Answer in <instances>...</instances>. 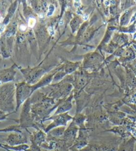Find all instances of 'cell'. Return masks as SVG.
<instances>
[{"instance_id":"cell-1","label":"cell","mask_w":136,"mask_h":151,"mask_svg":"<svg viewBox=\"0 0 136 151\" xmlns=\"http://www.w3.org/2000/svg\"><path fill=\"white\" fill-rule=\"evenodd\" d=\"M77 131L78 128L75 127V124L74 122L69 126L67 130H65L62 140L64 143L65 148H67V149L69 148H71L74 145L75 140H76Z\"/></svg>"},{"instance_id":"cell-2","label":"cell","mask_w":136,"mask_h":151,"mask_svg":"<svg viewBox=\"0 0 136 151\" xmlns=\"http://www.w3.org/2000/svg\"><path fill=\"white\" fill-rule=\"evenodd\" d=\"M49 119H52L54 120L49 126H47V128L45 129V132H48L50 130L54 129V128L59 127H65L66 126L67 122L69 121L70 120L72 119V117L67 114V113H64V114L54 115V116L51 117Z\"/></svg>"},{"instance_id":"cell-3","label":"cell","mask_w":136,"mask_h":151,"mask_svg":"<svg viewBox=\"0 0 136 151\" xmlns=\"http://www.w3.org/2000/svg\"><path fill=\"white\" fill-rule=\"evenodd\" d=\"M32 88L28 87L25 84H19L17 86L16 92V99H17V106L16 110H18L23 102L27 99V98L31 94L32 92Z\"/></svg>"},{"instance_id":"cell-4","label":"cell","mask_w":136,"mask_h":151,"mask_svg":"<svg viewBox=\"0 0 136 151\" xmlns=\"http://www.w3.org/2000/svg\"><path fill=\"white\" fill-rule=\"evenodd\" d=\"M20 124L21 127H34L33 118L31 116V109H30L29 104L26 103L23 108V110L20 118Z\"/></svg>"},{"instance_id":"cell-5","label":"cell","mask_w":136,"mask_h":151,"mask_svg":"<svg viewBox=\"0 0 136 151\" xmlns=\"http://www.w3.org/2000/svg\"><path fill=\"white\" fill-rule=\"evenodd\" d=\"M27 140L26 137L20 132L11 133L6 138V142L9 146H17L27 143Z\"/></svg>"},{"instance_id":"cell-6","label":"cell","mask_w":136,"mask_h":151,"mask_svg":"<svg viewBox=\"0 0 136 151\" xmlns=\"http://www.w3.org/2000/svg\"><path fill=\"white\" fill-rule=\"evenodd\" d=\"M15 74H16V72L14 71L13 67L0 70V84L11 81L12 80H14Z\"/></svg>"},{"instance_id":"cell-7","label":"cell","mask_w":136,"mask_h":151,"mask_svg":"<svg viewBox=\"0 0 136 151\" xmlns=\"http://www.w3.org/2000/svg\"><path fill=\"white\" fill-rule=\"evenodd\" d=\"M45 140H46V136L45 133L41 130H39L36 132H34V134L32 136V145L41 147L43 143L45 142Z\"/></svg>"},{"instance_id":"cell-8","label":"cell","mask_w":136,"mask_h":151,"mask_svg":"<svg viewBox=\"0 0 136 151\" xmlns=\"http://www.w3.org/2000/svg\"><path fill=\"white\" fill-rule=\"evenodd\" d=\"M0 147L9 151V150H12L14 151H26V150L29 149V146L26 144L17 145V146H9L7 145L0 144Z\"/></svg>"},{"instance_id":"cell-9","label":"cell","mask_w":136,"mask_h":151,"mask_svg":"<svg viewBox=\"0 0 136 151\" xmlns=\"http://www.w3.org/2000/svg\"><path fill=\"white\" fill-rule=\"evenodd\" d=\"M65 130V127H56L48 132L49 136H50V137H52V138H58L64 135Z\"/></svg>"},{"instance_id":"cell-10","label":"cell","mask_w":136,"mask_h":151,"mask_svg":"<svg viewBox=\"0 0 136 151\" xmlns=\"http://www.w3.org/2000/svg\"><path fill=\"white\" fill-rule=\"evenodd\" d=\"M135 145V140L133 138H131L128 141L123 142L118 148V151H133Z\"/></svg>"},{"instance_id":"cell-11","label":"cell","mask_w":136,"mask_h":151,"mask_svg":"<svg viewBox=\"0 0 136 151\" xmlns=\"http://www.w3.org/2000/svg\"><path fill=\"white\" fill-rule=\"evenodd\" d=\"M72 107V103H71V101H70V100H67V101L65 102L64 104H62L59 106L58 107V109H57V110H56V112H55L54 115L64 114V113H65V112H67V111H68V110H69L70 109H71Z\"/></svg>"},{"instance_id":"cell-12","label":"cell","mask_w":136,"mask_h":151,"mask_svg":"<svg viewBox=\"0 0 136 151\" xmlns=\"http://www.w3.org/2000/svg\"><path fill=\"white\" fill-rule=\"evenodd\" d=\"M79 151H102V147L99 145H87Z\"/></svg>"},{"instance_id":"cell-13","label":"cell","mask_w":136,"mask_h":151,"mask_svg":"<svg viewBox=\"0 0 136 151\" xmlns=\"http://www.w3.org/2000/svg\"><path fill=\"white\" fill-rule=\"evenodd\" d=\"M85 120V116L82 114H77L74 118V121L73 122L75 125H81L84 123Z\"/></svg>"},{"instance_id":"cell-14","label":"cell","mask_w":136,"mask_h":151,"mask_svg":"<svg viewBox=\"0 0 136 151\" xmlns=\"http://www.w3.org/2000/svg\"><path fill=\"white\" fill-rule=\"evenodd\" d=\"M85 82H86L85 78L84 76H80V77H79V78H78L77 83H76L77 86L78 88H81L85 84Z\"/></svg>"},{"instance_id":"cell-15","label":"cell","mask_w":136,"mask_h":151,"mask_svg":"<svg viewBox=\"0 0 136 151\" xmlns=\"http://www.w3.org/2000/svg\"><path fill=\"white\" fill-rule=\"evenodd\" d=\"M26 151H42V150H41V149H40V148H39V147H38V146L32 145L31 147H30L29 149L26 150Z\"/></svg>"},{"instance_id":"cell-16","label":"cell","mask_w":136,"mask_h":151,"mask_svg":"<svg viewBox=\"0 0 136 151\" xmlns=\"http://www.w3.org/2000/svg\"><path fill=\"white\" fill-rule=\"evenodd\" d=\"M54 9H55V8H54V6H52V5H50L49 8H48V11H47V16H52L53 13H54Z\"/></svg>"},{"instance_id":"cell-17","label":"cell","mask_w":136,"mask_h":151,"mask_svg":"<svg viewBox=\"0 0 136 151\" xmlns=\"http://www.w3.org/2000/svg\"><path fill=\"white\" fill-rule=\"evenodd\" d=\"M36 20L34 18H33V17L29 18L28 21V25L29 27H34L35 26V24H36Z\"/></svg>"},{"instance_id":"cell-18","label":"cell","mask_w":136,"mask_h":151,"mask_svg":"<svg viewBox=\"0 0 136 151\" xmlns=\"http://www.w3.org/2000/svg\"><path fill=\"white\" fill-rule=\"evenodd\" d=\"M7 116V114H6V112H5L4 110H0V120H3L6 119Z\"/></svg>"},{"instance_id":"cell-19","label":"cell","mask_w":136,"mask_h":151,"mask_svg":"<svg viewBox=\"0 0 136 151\" xmlns=\"http://www.w3.org/2000/svg\"><path fill=\"white\" fill-rule=\"evenodd\" d=\"M43 151H69V150L67 149V148H61V149H56L54 150H44Z\"/></svg>"},{"instance_id":"cell-20","label":"cell","mask_w":136,"mask_h":151,"mask_svg":"<svg viewBox=\"0 0 136 151\" xmlns=\"http://www.w3.org/2000/svg\"><path fill=\"white\" fill-rule=\"evenodd\" d=\"M48 31H49V34H51V35L54 34V29H53V28H52V27H49V28H48Z\"/></svg>"},{"instance_id":"cell-21","label":"cell","mask_w":136,"mask_h":151,"mask_svg":"<svg viewBox=\"0 0 136 151\" xmlns=\"http://www.w3.org/2000/svg\"><path fill=\"white\" fill-rule=\"evenodd\" d=\"M80 5V1H75L74 3V6L76 7H79Z\"/></svg>"},{"instance_id":"cell-22","label":"cell","mask_w":136,"mask_h":151,"mask_svg":"<svg viewBox=\"0 0 136 151\" xmlns=\"http://www.w3.org/2000/svg\"><path fill=\"white\" fill-rule=\"evenodd\" d=\"M84 19H87V18H88V15H87V14H85V15H84Z\"/></svg>"}]
</instances>
